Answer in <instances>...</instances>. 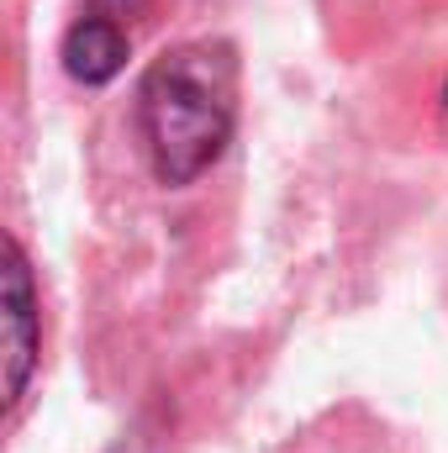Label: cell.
<instances>
[{
  "label": "cell",
  "instance_id": "cell-2",
  "mask_svg": "<svg viewBox=\"0 0 448 453\" xmlns=\"http://www.w3.org/2000/svg\"><path fill=\"white\" fill-rule=\"evenodd\" d=\"M42 348V317H37V290H32V269L16 237H5V258H0V353H5V401L16 406L32 364Z\"/></svg>",
  "mask_w": 448,
  "mask_h": 453
},
{
  "label": "cell",
  "instance_id": "cell-1",
  "mask_svg": "<svg viewBox=\"0 0 448 453\" xmlns=\"http://www.w3.org/2000/svg\"><path fill=\"white\" fill-rule=\"evenodd\" d=\"M143 137L164 185L201 180L232 137L237 116V58L227 42H185L153 58L137 90Z\"/></svg>",
  "mask_w": 448,
  "mask_h": 453
},
{
  "label": "cell",
  "instance_id": "cell-3",
  "mask_svg": "<svg viewBox=\"0 0 448 453\" xmlns=\"http://www.w3.org/2000/svg\"><path fill=\"white\" fill-rule=\"evenodd\" d=\"M127 64V32L106 21V16H85L80 27H69L64 37V69L80 80V85H106L121 74Z\"/></svg>",
  "mask_w": 448,
  "mask_h": 453
}]
</instances>
